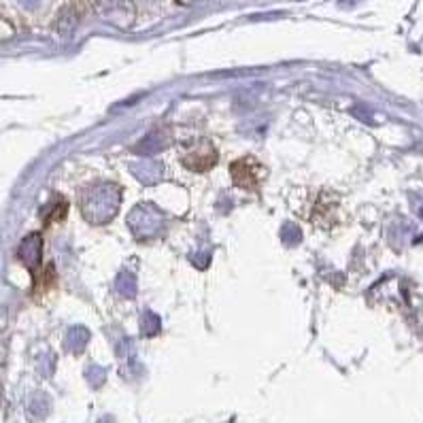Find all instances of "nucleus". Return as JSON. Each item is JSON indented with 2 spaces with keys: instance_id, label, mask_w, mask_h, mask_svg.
<instances>
[{
  "instance_id": "1",
  "label": "nucleus",
  "mask_w": 423,
  "mask_h": 423,
  "mask_svg": "<svg viewBox=\"0 0 423 423\" xmlns=\"http://www.w3.org/2000/svg\"><path fill=\"white\" fill-rule=\"evenodd\" d=\"M232 177L236 181V185L240 188H251L256 190L260 183H262V177H264V168L260 166V162H256L254 158H244V160H238L232 164L230 168Z\"/></svg>"
},
{
  "instance_id": "2",
  "label": "nucleus",
  "mask_w": 423,
  "mask_h": 423,
  "mask_svg": "<svg viewBox=\"0 0 423 423\" xmlns=\"http://www.w3.org/2000/svg\"><path fill=\"white\" fill-rule=\"evenodd\" d=\"M17 256L32 274H37V268L41 266V234H30L28 238H24Z\"/></svg>"
},
{
  "instance_id": "3",
  "label": "nucleus",
  "mask_w": 423,
  "mask_h": 423,
  "mask_svg": "<svg viewBox=\"0 0 423 423\" xmlns=\"http://www.w3.org/2000/svg\"><path fill=\"white\" fill-rule=\"evenodd\" d=\"M217 162V154L210 149L208 145L206 147H200V151L192 149L183 156V164L192 170H208L210 166H213Z\"/></svg>"
}]
</instances>
